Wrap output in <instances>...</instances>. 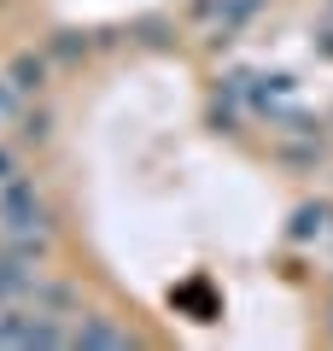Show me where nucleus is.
Segmentation results:
<instances>
[{"label": "nucleus", "instance_id": "obj_2", "mask_svg": "<svg viewBox=\"0 0 333 351\" xmlns=\"http://www.w3.org/2000/svg\"><path fill=\"white\" fill-rule=\"evenodd\" d=\"M258 6H263V0H199V6H193V36L228 41V36H240V29L258 18Z\"/></svg>", "mask_w": 333, "mask_h": 351}, {"label": "nucleus", "instance_id": "obj_1", "mask_svg": "<svg viewBox=\"0 0 333 351\" xmlns=\"http://www.w3.org/2000/svg\"><path fill=\"white\" fill-rule=\"evenodd\" d=\"M47 240H53L47 205L36 199V188H29L24 176H6L0 182V246L18 252V258H41Z\"/></svg>", "mask_w": 333, "mask_h": 351}, {"label": "nucleus", "instance_id": "obj_3", "mask_svg": "<svg viewBox=\"0 0 333 351\" xmlns=\"http://www.w3.org/2000/svg\"><path fill=\"white\" fill-rule=\"evenodd\" d=\"M246 100H251L258 117H281V112H293L298 82L293 76H246Z\"/></svg>", "mask_w": 333, "mask_h": 351}, {"label": "nucleus", "instance_id": "obj_4", "mask_svg": "<svg viewBox=\"0 0 333 351\" xmlns=\"http://www.w3.org/2000/svg\"><path fill=\"white\" fill-rule=\"evenodd\" d=\"M76 346H94V351H129L135 346V334L129 328H117V322H106V316H82V328H76Z\"/></svg>", "mask_w": 333, "mask_h": 351}, {"label": "nucleus", "instance_id": "obj_6", "mask_svg": "<svg viewBox=\"0 0 333 351\" xmlns=\"http://www.w3.org/2000/svg\"><path fill=\"white\" fill-rule=\"evenodd\" d=\"M6 117H12V88L0 82V123H6Z\"/></svg>", "mask_w": 333, "mask_h": 351}, {"label": "nucleus", "instance_id": "obj_5", "mask_svg": "<svg viewBox=\"0 0 333 351\" xmlns=\"http://www.w3.org/2000/svg\"><path fill=\"white\" fill-rule=\"evenodd\" d=\"M328 205H304V211H298L293 217V240H321V234H328Z\"/></svg>", "mask_w": 333, "mask_h": 351}, {"label": "nucleus", "instance_id": "obj_7", "mask_svg": "<svg viewBox=\"0 0 333 351\" xmlns=\"http://www.w3.org/2000/svg\"><path fill=\"white\" fill-rule=\"evenodd\" d=\"M6 176H18L12 170V152H0V182H6Z\"/></svg>", "mask_w": 333, "mask_h": 351}, {"label": "nucleus", "instance_id": "obj_8", "mask_svg": "<svg viewBox=\"0 0 333 351\" xmlns=\"http://www.w3.org/2000/svg\"><path fill=\"white\" fill-rule=\"evenodd\" d=\"M328 334H333V322H328Z\"/></svg>", "mask_w": 333, "mask_h": 351}]
</instances>
